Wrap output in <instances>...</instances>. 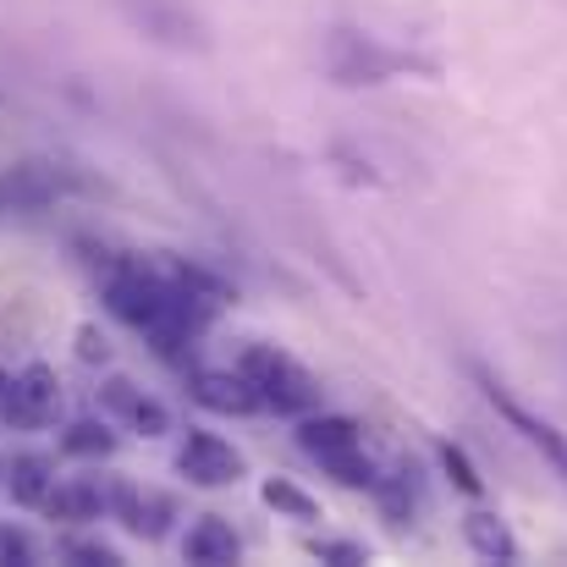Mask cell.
Masks as SVG:
<instances>
[{
	"label": "cell",
	"mask_w": 567,
	"mask_h": 567,
	"mask_svg": "<svg viewBox=\"0 0 567 567\" xmlns=\"http://www.w3.org/2000/svg\"><path fill=\"white\" fill-rule=\"evenodd\" d=\"M320 61H326V78L337 89H380V83H391L402 72H435V61L391 50V44H380L375 33H359V28H331Z\"/></svg>",
	"instance_id": "6da1fadb"
},
{
	"label": "cell",
	"mask_w": 567,
	"mask_h": 567,
	"mask_svg": "<svg viewBox=\"0 0 567 567\" xmlns=\"http://www.w3.org/2000/svg\"><path fill=\"white\" fill-rule=\"evenodd\" d=\"M298 446L348 491H375L380 468L364 452V424L348 413H303L298 419Z\"/></svg>",
	"instance_id": "7a4b0ae2"
},
{
	"label": "cell",
	"mask_w": 567,
	"mask_h": 567,
	"mask_svg": "<svg viewBox=\"0 0 567 567\" xmlns=\"http://www.w3.org/2000/svg\"><path fill=\"white\" fill-rule=\"evenodd\" d=\"M237 370L254 380V391H259L265 413L303 419V413H315V408H320V380L309 375L292 353H281V348H270V342H248V348L237 353Z\"/></svg>",
	"instance_id": "3957f363"
},
{
	"label": "cell",
	"mask_w": 567,
	"mask_h": 567,
	"mask_svg": "<svg viewBox=\"0 0 567 567\" xmlns=\"http://www.w3.org/2000/svg\"><path fill=\"white\" fill-rule=\"evenodd\" d=\"M468 375H474V385H480V396H485V402L502 413V424H507V430H513L524 446H535V452L546 457V468H551V474H557V480L567 485V435H563V430H557L551 419H540V413H535V408H529V402H524V396L507 385V380L496 375L491 364L468 359Z\"/></svg>",
	"instance_id": "277c9868"
},
{
	"label": "cell",
	"mask_w": 567,
	"mask_h": 567,
	"mask_svg": "<svg viewBox=\"0 0 567 567\" xmlns=\"http://www.w3.org/2000/svg\"><path fill=\"white\" fill-rule=\"evenodd\" d=\"M111 6L133 33H144L161 50H177V55H204L209 50V28L188 0H111Z\"/></svg>",
	"instance_id": "5b68a950"
},
{
	"label": "cell",
	"mask_w": 567,
	"mask_h": 567,
	"mask_svg": "<svg viewBox=\"0 0 567 567\" xmlns=\"http://www.w3.org/2000/svg\"><path fill=\"white\" fill-rule=\"evenodd\" d=\"M89 177H78L72 166H50V161H22L11 172H0V215H28V209H50L66 193H83Z\"/></svg>",
	"instance_id": "8992f818"
},
{
	"label": "cell",
	"mask_w": 567,
	"mask_h": 567,
	"mask_svg": "<svg viewBox=\"0 0 567 567\" xmlns=\"http://www.w3.org/2000/svg\"><path fill=\"white\" fill-rule=\"evenodd\" d=\"M177 474L198 485V491H231L243 474H248V463H243V452L226 441V435H215V430H188L183 441H177Z\"/></svg>",
	"instance_id": "52a82bcc"
},
{
	"label": "cell",
	"mask_w": 567,
	"mask_h": 567,
	"mask_svg": "<svg viewBox=\"0 0 567 567\" xmlns=\"http://www.w3.org/2000/svg\"><path fill=\"white\" fill-rule=\"evenodd\" d=\"M111 518L133 535V540H166L177 524V496L155 491V485H133V480H111Z\"/></svg>",
	"instance_id": "ba28073f"
},
{
	"label": "cell",
	"mask_w": 567,
	"mask_h": 567,
	"mask_svg": "<svg viewBox=\"0 0 567 567\" xmlns=\"http://www.w3.org/2000/svg\"><path fill=\"white\" fill-rule=\"evenodd\" d=\"M55 413H61V380H55V370H50L44 359L22 364V370L11 375L0 419H6L11 430H44V424H55Z\"/></svg>",
	"instance_id": "9c48e42d"
},
{
	"label": "cell",
	"mask_w": 567,
	"mask_h": 567,
	"mask_svg": "<svg viewBox=\"0 0 567 567\" xmlns=\"http://www.w3.org/2000/svg\"><path fill=\"white\" fill-rule=\"evenodd\" d=\"M100 413H105V419H116L122 430L144 435V441L172 435V408H166L161 396H150L138 380H127V375L100 380Z\"/></svg>",
	"instance_id": "30bf717a"
},
{
	"label": "cell",
	"mask_w": 567,
	"mask_h": 567,
	"mask_svg": "<svg viewBox=\"0 0 567 567\" xmlns=\"http://www.w3.org/2000/svg\"><path fill=\"white\" fill-rule=\"evenodd\" d=\"M188 391L198 408H209V413H226V419H248V413H265V402H259V391H254V380L243 375L237 364L231 370H188Z\"/></svg>",
	"instance_id": "8fae6325"
},
{
	"label": "cell",
	"mask_w": 567,
	"mask_h": 567,
	"mask_svg": "<svg viewBox=\"0 0 567 567\" xmlns=\"http://www.w3.org/2000/svg\"><path fill=\"white\" fill-rule=\"evenodd\" d=\"M44 513H50L55 524H100V518H111V480H94V474L55 480Z\"/></svg>",
	"instance_id": "7c38bea8"
},
{
	"label": "cell",
	"mask_w": 567,
	"mask_h": 567,
	"mask_svg": "<svg viewBox=\"0 0 567 567\" xmlns=\"http://www.w3.org/2000/svg\"><path fill=\"white\" fill-rule=\"evenodd\" d=\"M183 563L193 567H231L243 563V535L231 529V518L220 513H198L183 535Z\"/></svg>",
	"instance_id": "4fadbf2b"
},
{
	"label": "cell",
	"mask_w": 567,
	"mask_h": 567,
	"mask_svg": "<svg viewBox=\"0 0 567 567\" xmlns=\"http://www.w3.org/2000/svg\"><path fill=\"white\" fill-rule=\"evenodd\" d=\"M50 491H55V463H50L44 452H11V457H6V496H11L17 507L44 513Z\"/></svg>",
	"instance_id": "5bb4252c"
},
{
	"label": "cell",
	"mask_w": 567,
	"mask_h": 567,
	"mask_svg": "<svg viewBox=\"0 0 567 567\" xmlns=\"http://www.w3.org/2000/svg\"><path fill=\"white\" fill-rule=\"evenodd\" d=\"M463 540H468V551L480 557V563H518L524 551H518V535L507 529V518H496L491 507H474L468 518H463Z\"/></svg>",
	"instance_id": "9a60e30c"
},
{
	"label": "cell",
	"mask_w": 567,
	"mask_h": 567,
	"mask_svg": "<svg viewBox=\"0 0 567 567\" xmlns=\"http://www.w3.org/2000/svg\"><path fill=\"white\" fill-rule=\"evenodd\" d=\"M375 502H380V513H385V524H391V529H408V524H413V513H419V502H424L413 457H408V463H396L391 474H380L375 480Z\"/></svg>",
	"instance_id": "2e32d148"
},
{
	"label": "cell",
	"mask_w": 567,
	"mask_h": 567,
	"mask_svg": "<svg viewBox=\"0 0 567 567\" xmlns=\"http://www.w3.org/2000/svg\"><path fill=\"white\" fill-rule=\"evenodd\" d=\"M122 424L116 419H72L66 430H61V452L66 457H78V463H105V457H116V446H122V435H116Z\"/></svg>",
	"instance_id": "e0dca14e"
},
{
	"label": "cell",
	"mask_w": 567,
	"mask_h": 567,
	"mask_svg": "<svg viewBox=\"0 0 567 567\" xmlns=\"http://www.w3.org/2000/svg\"><path fill=\"white\" fill-rule=\"evenodd\" d=\"M259 502H265L276 518H298V524H315V518H320V502H315L298 480H287V474H270V480L259 485Z\"/></svg>",
	"instance_id": "ac0fdd59"
},
{
	"label": "cell",
	"mask_w": 567,
	"mask_h": 567,
	"mask_svg": "<svg viewBox=\"0 0 567 567\" xmlns=\"http://www.w3.org/2000/svg\"><path fill=\"white\" fill-rule=\"evenodd\" d=\"M435 457H441V474H446L463 496H485V480H480V468L468 463V452H463L457 441H435Z\"/></svg>",
	"instance_id": "d6986e66"
},
{
	"label": "cell",
	"mask_w": 567,
	"mask_h": 567,
	"mask_svg": "<svg viewBox=\"0 0 567 567\" xmlns=\"http://www.w3.org/2000/svg\"><path fill=\"white\" fill-rule=\"evenodd\" d=\"M309 557H320V563H331V567H364L370 563V546L364 540H331V535H320V540H309Z\"/></svg>",
	"instance_id": "ffe728a7"
},
{
	"label": "cell",
	"mask_w": 567,
	"mask_h": 567,
	"mask_svg": "<svg viewBox=\"0 0 567 567\" xmlns=\"http://www.w3.org/2000/svg\"><path fill=\"white\" fill-rule=\"evenodd\" d=\"M33 563H39L33 535L17 529V524H0V567H33Z\"/></svg>",
	"instance_id": "44dd1931"
},
{
	"label": "cell",
	"mask_w": 567,
	"mask_h": 567,
	"mask_svg": "<svg viewBox=\"0 0 567 567\" xmlns=\"http://www.w3.org/2000/svg\"><path fill=\"white\" fill-rule=\"evenodd\" d=\"M61 557L78 567H122V551L116 546H105V540H66L61 546Z\"/></svg>",
	"instance_id": "7402d4cb"
},
{
	"label": "cell",
	"mask_w": 567,
	"mask_h": 567,
	"mask_svg": "<svg viewBox=\"0 0 567 567\" xmlns=\"http://www.w3.org/2000/svg\"><path fill=\"white\" fill-rule=\"evenodd\" d=\"M331 155H337V161H342V177H348V183H353V188H375V183H380L375 172H370V161H364V155H353V150H348V144H337V150H331Z\"/></svg>",
	"instance_id": "603a6c76"
},
{
	"label": "cell",
	"mask_w": 567,
	"mask_h": 567,
	"mask_svg": "<svg viewBox=\"0 0 567 567\" xmlns=\"http://www.w3.org/2000/svg\"><path fill=\"white\" fill-rule=\"evenodd\" d=\"M78 359H83V364H105V359H111L100 326H83V331H78Z\"/></svg>",
	"instance_id": "cb8c5ba5"
},
{
	"label": "cell",
	"mask_w": 567,
	"mask_h": 567,
	"mask_svg": "<svg viewBox=\"0 0 567 567\" xmlns=\"http://www.w3.org/2000/svg\"><path fill=\"white\" fill-rule=\"evenodd\" d=\"M6 391H11V370H0V408H6Z\"/></svg>",
	"instance_id": "d4e9b609"
},
{
	"label": "cell",
	"mask_w": 567,
	"mask_h": 567,
	"mask_svg": "<svg viewBox=\"0 0 567 567\" xmlns=\"http://www.w3.org/2000/svg\"><path fill=\"white\" fill-rule=\"evenodd\" d=\"M0 491H6V457H0Z\"/></svg>",
	"instance_id": "484cf974"
}]
</instances>
